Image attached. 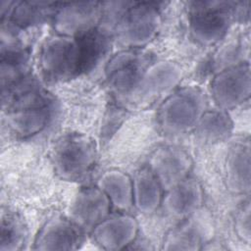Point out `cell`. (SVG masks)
<instances>
[{
    "label": "cell",
    "mask_w": 251,
    "mask_h": 251,
    "mask_svg": "<svg viewBox=\"0 0 251 251\" xmlns=\"http://www.w3.org/2000/svg\"><path fill=\"white\" fill-rule=\"evenodd\" d=\"M97 157L94 141L81 133H68L55 143L51 158L55 173L68 181H79L87 176Z\"/></svg>",
    "instance_id": "1"
},
{
    "label": "cell",
    "mask_w": 251,
    "mask_h": 251,
    "mask_svg": "<svg viewBox=\"0 0 251 251\" xmlns=\"http://www.w3.org/2000/svg\"><path fill=\"white\" fill-rule=\"evenodd\" d=\"M194 128L202 140L216 142L228 136L232 123L229 116L224 111L204 112Z\"/></svg>",
    "instance_id": "21"
},
{
    "label": "cell",
    "mask_w": 251,
    "mask_h": 251,
    "mask_svg": "<svg viewBox=\"0 0 251 251\" xmlns=\"http://www.w3.org/2000/svg\"><path fill=\"white\" fill-rule=\"evenodd\" d=\"M97 186L109 197L111 204L121 210H128L133 205L132 180L120 171L106 172Z\"/></svg>",
    "instance_id": "18"
},
{
    "label": "cell",
    "mask_w": 251,
    "mask_h": 251,
    "mask_svg": "<svg viewBox=\"0 0 251 251\" xmlns=\"http://www.w3.org/2000/svg\"><path fill=\"white\" fill-rule=\"evenodd\" d=\"M82 230L70 219L55 217L39 230L34 248L39 250H74L81 242Z\"/></svg>",
    "instance_id": "12"
},
{
    "label": "cell",
    "mask_w": 251,
    "mask_h": 251,
    "mask_svg": "<svg viewBox=\"0 0 251 251\" xmlns=\"http://www.w3.org/2000/svg\"><path fill=\"white\" fill-rule=\"evenodd\" d=\"M111 205L109 197L101 188L84 187L78 191L73 201L70 219L83 232H91L109 216Z\"/></svg>",
    "instance_id": "9"
},
{
    "label": "cell",
    "mask_w": 251,
    "mask_h": 251,
    "mask_svg": "<svg viewBox=\"0 0 251 251\" xmlns=\"http://www.w3.org/2000/svg\"><path fill=\"white\" fill-rule=\"evenodd\" d=\"M147 64L148 59L141 52L134 50L120 52L110 59L106 67L109 85L122 94L134 92L149 67Z\"/></svg>",
    "instance_id": "7"
},
{
    "label": "cell",
    "mask_w": 251,
    "mask_h": 251,
    "mask_svg": "<svg viewBox=\"0 0 251 251\" xmlns=\"http://www.w3.org/2000/svg\"><path fill=\"white\" fill-rule=\"evenodd\" d=\"M230 2H196L191 10L189 28L192 37L204 45L214 44L226 33L231 23Z\"/></svg>",
    "instance_id": "4"
},
{
    "label": "cell",
    "mask_w": 251,
    "mask_h": 251,
    "mask_svg": "<svg viewBox=\"0 0 251 251\" xmlns=\"http://www.w3.org/2000/svg\"><path fill=\"white\" fill-rule=\"evenodd\" d=\"M163 188L152 171L146 167L132 179L133 205L142 213H152L162 203Z\"/></svg>",
    "instance_id": "17"
},
{
    "label": "cell",
    "mask_w": 251,
    "mask_h": 251,
    "mask_svg": "<svg viewBox=\"0 0 251 251\" xmlns=\"http://www.w3.org/2000/svg\"><path fill=\"white\" fill-rule=\"evenodd\" d=\"M236 228L239 236L242 237L243 240L249 242L250 240V208L249 203L243 207L242 211L237 217L236 220Z\"/></svg>",
    "instance_id": "24"
},
{
    "label": "cell",
    "mask_w": 251,
    "mask_h": 251,
    "mask_svg": "<svg viewBox=\"0 0 251 251\" xmlns=\"http://www.w3.org/2000/svg\"><path fill=\"white\" fill-rule=\"evenodd\" d=\"M205 112V99L195 87L181 88L170 95L159 109V123L164 131L180 133L194 128Z\"/></svg>",
    "instance_id": "2"
},
{
    "label": "cell",
    "mask_w": 251,
    "mask_h": 251,
    "mask_svg": "<svg viewBox=\"0 0 251 251\" xmlns=\"http://www.w3.org/2000/svg\"><path fill=\"white\" fill-rule=\"evenodd\" d=\"M80 53V72L91 71L107 54L110 42L105 33L94 28L80 36H76Z\"/></svg>",
    "instance_id": "20"
},
{
    "label": "cell",
    "mask_w": 251,
    "mask_h": 251,
    "mask_svg": "<svg viewBox=\"0 0 251 251\" xmlns=\"http://www.w3.org/2000/svg\"><path fill=\"white\" fill-rule=\"evenodd\" d=\"M57 9L54 10L50 3L45 2H16L8 5L6 13L8 23L20 27H25L41 23L49 16H54Z\"/></svg>",
    "instance_id": "19"
},
{
    "label": "cell",
    "mask_w": 251,
    "mask_h": 251,
    "mask_svg": "<svg viewBox=\"0 0 251 251\" xmlns=\"http://www.w3.org/2000/svg\"><path fill=\"white\" fill-rule=\"evenodd\" d=\"M137 223L126 214L107 217L91 231L94 240L103 249L118 250L131 244L137 233Z\"/></svg>",
    "instance_id": "11"
},
{
    "label": "cell",
    "mask_w": 251,
    "mask_h": 251,
    "mask_svg": "<svg viewBox=\"0 0 251 251\" xmlns=\"http://www.w3.org/2000/svg\"><path fill=\"white\" fill-rule=\"evenodd\" d=\"M158 4L149 2L131 3L122 14L117 25L121 42L129 47H140L149 42L160 24Z\"/></svg>",
    "instance_id": "5"
},
{
    "label": "cell",
    "mask_w": 251,
    "mask_h": 251,
    "mask_svg": "<svg viewBox=\"0 0 251 251\" xmlns=\"http://www.w3.org/2000/svg\"><path fill=\"white\" fill-rule=\"evenodd\" d=\"M191 166V159L183 150L167 146L152 154L148 168L167 191L188 176Z\"/></svg>",
    "instance_id": "10"
},
{
    "label": "cell",
    "mask_w": 251,
    "mask_h": 251,
    "mask_svg": "<svg viewBox=\"0 0 251 251\" xmlns=\"http://www.w3.org/2000/svg\"><path fill=\"white\" fill-rule=\"evenodd\" d=\"M226 176L229 189L234 192H249L250 146L249 141H237L228 150L226 160Z\"/></svg>",
    "instance_id": "14"
},
{
    "label": "cell",
    "mask_w": 251,
    "mask_h": 251,
    "mask_svg": "<svg viewBox=\"0 0 251 251\" xmlns=\"http://www.w3.org/2000/svg\"><path fill=\"white\" fill-rule=\"evenodd\" d=\"M39 67L49 81L64 80L81 74L77 38L61 34L48 38L39 54Z\"/></svg>",
    "instance_id": "3"
},
{
    "label": "cell",
    "mask_w": 251,
    "mask_h": 251,
    "mask_svg": "<svg viewBox=\"0 0 251 251\" xmlns=\"http://www.w3.org/2000/svg\"><path fill=\"white\" fill-rule=\"evenodd\" d=\"M200 244L201 235L196 226L186 222L168 234L164 248L168 250H195L199 249Z\"/></svg>",
    "instance_id": "23"
},
{
    "label": "cell",
    "mask_w": 251,
    "mask_h": 251,
    "mask_svg": "<svg viewBox=\"0 0 251 251\" xmlns=\"http://www.w3.org/2000/svg\"><path fill=\"white\" fill-rule=\"evenodd\" d=\"M211 92L214 100L223 109L236 107L249 98V64H238L219 72L212 80Z\"/></svg>",
    "instance_id": "6"
},
{
    "label": "cell",
    "mask_w": 251,
    "mask_h": 251,
    "mask_svg": "<svg viewBox=\"0 0 251 251\" xmlns=\"http://www.w3.org/2000/svg\"><path fill=\"white\" fill-rule=\"evenodd\" d=\"M203 201L200 184L193 178L186 177L169 190L162 199L165 210L176 218H184L197 210Z\"/></svg>",
    "instance_id": "13"
},
{
    "label": "cell",
    "mask_w": 251,
    "mask_h": 251,
    "mask_svg": "<svg viewBox=\"0 0 251 251\" xmlns=\"http://www.w3.org/2000/svg\"><path fill=\"white\" fill-rule=\"evenodd\" d=\"M181 76V70L173 63L160 62L145 71L136 90L142 97L159 95L174 87Z\"/></svg>",
    "instance_id": "15"
},
{
    "label": "cell",
    "mask_w": 251,
    "mask_h": 251,
    "mask_svg": "<svg viewBox=\"0 0 251 251\" xmlns=\"http://www.w3.org/2000/svg\"><path fill=\"white\" fill-rule=\"evenodd\" d=\"M25 228L19 217L7 213L1 221V251H14L22 248L25 241Z\"/></svg>",
    "instance_id": "22"
},
{
    "label": "cell",
    "mask_w": 251,
    "mask_h": 251,
    "mask_svg": "<svg viewBox=\"0 0 251 251\" xmlns=\"http://www.w3.org/2000/svg\"><path fill=\"white\" fill-rule=\"evenodd\" d=\"M51 105L33 106L6 112L8 126L19 136L27 137L40 132L48 124Z\"/></svg>",
    "instance_id": "16"
},
{
    "label": "cell",
    "mask_w": 251,
    "mask_h": 251,
    "mask_svg": "<svg viewBox=\"0 0 251 251\" xmlns=\"http://www.w3.org/2000/svg\"><path fill=\"white\" fill-rule=\"evenodd\" d=\"M101 18L100 3H66L57 8L54 27L58 34L76 37L97 28Z\"/></svg>",
    "instance_id": "8"
}]
</instances>
